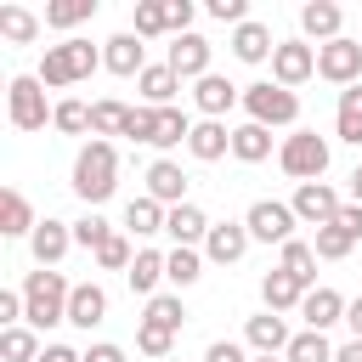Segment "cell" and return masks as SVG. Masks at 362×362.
Returning <instances> with one entry per match:
<instances>
[{
	"label": "cell",
	"mask_w": 362,
	"mask_h": 362,
	"mask_svg": "<svg viewBox=\"0 0 362 362\" xmlns=\"http://www.w3.org/2000/svg\"><path fill=\"white\" fill-rule=\"evenodd\" d=\"M147 198H158L164 209L187 204V175H181V164H170V158L147 164Z\"/></svg>",
	"instance_id": "9a60e30c"
},
{
	"label": "cell",
	"mask_w": 362,
	"mask_h": 362,
	"mask_svg": "<svg viewBox=\"0 0 362 362\" xmlns=\"http://www.w3.org/2000/svg\"><path fill=\"white\" fill-rule=\"evenodd\" d=\"M107 238H113V226H107L102 215H85V221L74 226V243H85V249H102Z\"/></svg>",
	"instance_id": "f6af8a7d"
},
{
	"label": "cell",
	"mask_w": 362,
	"mask_h": 362,
	"mask_svg": "<svg viewBox=\"0 0 362 362\" xmlns=\"http://www.w3.org/2000/svg\"><path fill=\"white\" fill-rule=\"evenodd\" d=\"M0 34H6L11 45H34V40H40V17H34L28 6H0Z\"/></svg>",
	"instance_id": "4dcf8cb0"
},
{
	"label": "cell",
	"mask_w": 362,
	"mask_h": 362,
	"mask_svg": "<svg viewBox=\"0 0 362 362\" xmlns=\"http://www.w3.org/2000/svg\"><path fill=\"white\" fill-rule=\"evenodd\" d=\"M339 23H345V11H339L334 0H311V6L300 11V28H305L311 40H322V45L339 40Z\"/></svg>",
	"instance_id": "603a6c76"
},
{
	"label": "cell",
	"mask_w": 362,
	"mask_h": 362,
	"mask_svg": "<svg viewBox=\"0 0 362 362\" xmlns=\"http://www.w3.org/2000/svg\"><path fill=\"white\" fill-rule=\"evenodd\" d=\"M141 322H158V328H181V322H187V305H181V294H153Z\"/></svg>",
	"instance_id": "ab89813d"
},
{
	"label": "cell",
	"mask_w": 362,
	"mask_h": 362,
	"mask_svg": "<svg viewBox=\"0 0 362 362\" xmlns=\"http://www.w3.org/2000/svg\"><path fill=\"white\" fill-rule=\"evenodd\" d=\"M85 362H124V351H119V345H90Z\"/></svg>",
	"instance_id": "816d5d0a"
},
{
	"label": "cell",
	"mask_w": 362,
	"mask_h": 362,
	"mask_svg": "<svg viewBox=\"0 0 362 362\" xmlns=\"http://www.w3.org/2000/svg\"><path fill=\"white\" fill-rule=\"evenodd\" d=\"M192 102L204 107V119H221V113L238 102V85H232V79H221V74H204V79H198V90H192Z\"/></svg>",
	"instance_id": "d4e9b609"
},
{
	"label": "cell",
	"mask_w": 362,
	"mask_h": 362,
	"mask_svg": "<svg viewBox=\"0 0 362 362\" xmlns=\"http://www.w3.org/2000/svg\"><path fill=\"white\" fill-rule=\"evenodd\" d=\"M243 107H249V124H294L300 119V96L294 90H283L277 79H266V85H249L243 90Z\"/></svg>",
	"instance_id": "277c9868"
},
{
	"label": "cell",
	"mask_w": 362,
	"mask_h": 362,
	"mask_svg": "<svg viewBox=\"0 0 362 362\" xmlns=\"http://www.w3.org/2000/svg\"><path fill=\"white\" fill-rule=\"evenodd\" d=\"M334 226H339L345 238H362V204H345V209L334 215Z\"/></svg>",
	"instance_id": "c3c4849f"
},
{
	"label": "cell",
	"mask_w": 362,
	"mask_h": 362,
	"mask_svg": "<svg viewBox=\"0 0 362 362\" xmlns=\"http://www.w3.org/2000/svg\"><path fill=\"white\" fill-rule=\"evenodd\" d=\"M277 266H283V272H294V277H300V283L311 288V277H317V249H311V243H300V238H288V243H283V260H277Z\"/></svg>",
	"instance_id": "d590c367"
},
{
	"label": "cell",
	"mask_w": 362,
	"mask_h": 362,
	"mask_svg": "<svg viewBox=\"0 0 362 362\" xmlns=\"http://www.w3.org/2000/svg\"><path fill=\"white\" fill-rule=\"evenodd\" d=\"M232 51H238V62H266L277 45H272V28H266V23H238Z\"/></svg>",
	"instance_id": "484cf974"
},
{
	"label": "cell",
	"mask_w": 362,
	"mask_h": 362,
	"mask_svg": "<svg viewBox=\"0 0 362 362\" xmlns=\"http://www.w3.org/2000/svg\"><path fill=\"white\" fill-rule=\"evenodd\" d=\"M124 277H130V288H136V294H147V300H153V294H158V283H164L170 272H164V255H158V249H141V255L130 260V272H124Z\"/></svg>",
	"instance_id": "4316f807"
},
{
	"label": "cell",
	"mask_w": 362,
	"mask_h": 362,
	"mask_svg": "<svg viewBox=\"0 0 362 362\" xmlns=\"http://www.w3.org/2000/svg\"><path fill=\"white\" fill-rule=\"evenodd\" d=\"M334 362H362V339H345V345L334 351Z\"/></svg>",
	"instance_id": "db71d44e"
},
{
	"label": "cell",
	"mask_w": 362,
	"mask_h": 362,
	"mask_svg": "<svg viewBox=\"0 0 362 362\" xmlns=\"http://www.w3.org/2000/svg\"><path fill=\"white\" fill-rule=\"evenodd\" d=\"M6 119L17 124V130H45V85H40V74H17L11 85H6Z\"/></svg>",
	"instance_id": "5b68a950"
},
{
	"label": "cell",
	"mask_w": 362,
	"mask_h": 362,
	"mask_svg": "<svg viewBox=\"0 0 362 362\" xmlns=\"http://www.w3.org/2000/svg\"><path fill=\"white\" fill-rule=\"evenodd\" d=\"M272 74H277L283 90H294V85H305V79L317 74V51H311L305 40H283V45L272 51Z\"/></svg>",
	"instance_id": "30bf717a"
},
{
	"label": "cell",
	"mask_w": 362,
	"mask_h": 362,
	"mask_svg": "<svg viewBox=\"0 0 362 362\" xmlns=\"http://www.w3.org/2000/svg\"><path fill=\"white\" fill-rule=\"evenodd\" d=\"M136 351H147V356H158V362H170V351H175V328H158V322H141V328H136Z\"/></svg>",
	"instance_id": "60d3db41"
},
{
	"label": "cell",
	"mask_w": 362,
	"mask_h": 362,
	"mask_svg": "<svg viewBox=\"0 0 362 362\" xmlns=\"http://www.w3.org/2000/svg\"><path fill=\"white\" fill-rule=\"evenodd\" d=\"M283 362H334V345H328V334L305 328V334H294V339H288Z\"/></svg>",
	"instance_id": "836d02e7"
},
{
	"label": "cell",
	"mask_w": 362,
	"mask_h": 362,
	"mask_svg": "<svg viewBox=\"0 0 362 362\" xmlns=\"http://www.w3.org/2000/svg\"><path fill=\"white\" fill-rule=\"evenodd\" d=\"M40 362H85V356H79L74 345H45V351H40Z\"/></svg>",
	"instance_id": "f907efd6"
},
{
	"label": "cell",
	"mask_w": 362,
	"mask_h": 362,
	"mask_svg": "<svg viewBox=\"0 0 362 362\" xmlns=\"http://www.w3.org/2000/svg\"><path fill=\"white\" fill-rule=\"evenodd\" d=\"M351 243H356V238H345V232L328 221V226H317V243H311V249H317V260H345Z\"/></svg>",
	"instance_id": "7bdbcfd3"
},
{
	"label": "cell",
	"mask_w": 362,
	"mask_h": 362,
	"mask_svg": "<svg viewBox=\"0 0 362 362\" xmlns=\"http://www.w3.org/2000/svg\"><path fill=\"white\" fill-rule=\"evenodd\" d=\"M164 221H170V209H164L158 198H130V209H124V226H130L136 238H153V232H164Z\"/></svg>",
	"instance_id": "f546056e"
},
{
	"label": "cell",
	"mask_w": 362,
	"mask_h": 362,
	"mask_svg": "<svg viewBox=\"0 0 362 362\" xmlns=\"http://www.w3.org/2000/svg\"><path fill=\"white\" fill-rule=\"evenodd\" d=\"M130 113H136V107H124L119 96H102V102H90V136H124Z\"/></svg>",
	"instance_id": "f1b7e54d"
},
{
	"label": "cell",
	"mask_w": 362,
	"mask_h": 362,
	"mask_svg": "<svg viewBox=\"0 0 362 362\" xmlns=\"http://www.w3.org/2000/svg\"><path fill=\"white\" fill-rule=\"evenodd\" d=\"M102 62H107L113 74H124V79H130V74L141 79V68H147V62H141V40H136V34H113V40L102 45Z\"/></svg>",
	"instance_id": "cb8c5ba5"
},
{
	"label": "cell",
	"mask_w": 362,
	"mask_h": 362,
	"mask_svg": "<svg viewBox=\"0 0 362 362\" xmlns=\"http://www.w3.org/2000/svg\"><path fill=\"white\" fill-rule=\"evenodd\" d=\"M300 317H305V328H317V334H328L334 322H345V300H339L334 288H311V294L300 300Z\"/></svg>",
	"instance_id": "d6986e66"
},
{
	"label": "cell",
	"mask_w": 362,
	"mask_h": 362,
	"mask_svg": "<svg viewBox=\"0 0 362 362\" xmlns=\"http://www.w3.org/2000/svg\"><path fill=\"white\" fill-rule=\"evenodd\" d=\"M294 204H277V198H260V204H249V215H243V226H249V238H260V243H288L294 238Z\"/></svg>",
	"instance_id": "9c48e42d"
},
{
	"label": "cell",
	"mask_w": 362,
	"mask_h": 362,
	"mask_svg": "<svg viewBox=\"0 0 362 362\" xmlns=\"http://www.w3.org/2000/svg\"><path fill=\"white\" fill-rule=\"evenodd\" d=\"M277 164L305 187V181H317L322 170H328V141L317 136V130H294L288 141H283V153H277Z\"/></svg>",
	"instance_id": "8992f818"
},
{
	"label": "cell",
	"mask_w": 362,
	"mask_h": 362,
	"mask_svg": "<svg viewBox=\"0 0 362 362\" xmlns=\"http://www.w3.org/2000/svg\"><path fill=\"white\" fill-rule=\"evenodd\" d=\"M243 249H249V226H243V221H221V226H209V238H204V255H209L215 266L243 260Z\"/></svg>",
	"instance_id": "4fadbf2b"
},
{
	"label": "cell",
	"mask_w": 362,
	"mask_h": 362,
	"mask_svg": "<svg viewBox=\"0 0 362 362\" xmlns=\"http://www.w3.org/2000/svg\"><path fill=\"white\" fill-rule=\"evenodd\" d=\"M317 74L328 79V85H362V45L356 40H328V45H317Z\"/></svg>",
	"instance_id": "ba28073f"
},
{
	"label": "cell",
	"mask_w": 362,
	"mask_h": 362,
	"mask_svg": "<svg viewBox=\"0 0 362 362\" xmlns=\"http://www.w3.org/2000/svg\"><path fill=\"white\" fill-rule=\"evenodd\" d=\"M68 243H74V226H68V221H40L34 238H28V249H34V260H40L45 272L68 255Z\"/></svg>",
	"instance_id": "2e32d148"
},
{
	"label": "cell",
	"mask_w": 362,
	"mask_h": 362,
	"mask_svg": "<svg viewBox=\"0 0 362 362\" xmlns=\"http://www.w3.org/2000/svg\"><path fill=\"white\" fill-rule=\"evenodd\" d=\"M113 187H119V153H113V141L90 136V141L79 147V158H74V192H79L85 204H107Z\"/></svg>",
	"instance_id": "6da1fadb"
},
{
	"label": "cell",
	"mask_w": 362,
	"mask_h": 362,
	"mask_svg": "<svg viewBox=\"0 0 362 362\" xmlns=\"http://www.w3.org/2000/svg\"><path fill=\"white\" fill-rule=\"evenodd\" d=\"M51 124H57V130H68V136H85V130H90V107L68 96V102H57V107H51Z\"/></svg>",
	"instance_id": "b9f144b4"
},
{
	"label": "cell",
	"mask_w": 362,
	"mask_h": 362,
	"mask_svg": "<svg viewBox=\"0 0 362 362\" xmlns=\"http://www.w3.org/2000/svg\"><path fill=\"white\" fill-rule=\"evenodd\" d=\"M192 136V119L181 107H158V124H153V147H175Z\"/></svg>",
	"instance_id": "e575fe53"
},
{
	"label": "cell",
	"mask_w": 362,
	"mask_h": 362,
	"mask_svg": "<svg viewBox=\"0 0 362 362\" xmlns=\"http://www.w3.org/2000/svg\"><path fill=\"white\" fill-rule=\"evenodd\" d=\"M305 294H311V288H305L294 272H283V266H272V272L260 277V300H266V311H300Z\"/></svg>",
	"instance_id": "7c38bea8"
},
{
	"label": "cell",
	"mask_w": 362,
	"mask_h": 362,
	"mask_svg": "<svg viewBox=\"0 0 362 362\" xmlns=\"http://www.w3.org/2000/svg\"><path fill=\"white\" fill-rule=\"evenodd\" d=\"M34 226H40V221H34L28 198H23L17 187H6V192H0V232H6V238H34Z\"/></svg>",
	"instance_id": "44dd1931"
},
{
	"label": "cell",
	"mask_w": 362,
	"mask_h": 362,
	"mask_svg": "<svg viewBox=\"0 0 362 362\" xmlns=\"http://www.w3.org/2000/svg\"><path fill=\"white\" fill-rule=\"evenodd\" d=\"M351 204H362V164L351 170Z\"/></svg>",
	"instance_id": "11a10c76"
},
{
	"label": "cell",
	"mask_w": 362,
	"mask_h": 362,
	"mask_svg": "<svg viewBox=\"0 0 362 362\" xmlns=\"http://www.w3.org/2000/svg\"><path fill=\"white\" fill-rule=\"evenodd\" d=\"M107 317V294L96 288V283H74V294H68V322L74 328H96Z\"/></svg>",
	"instance_id": "ffe728a7"
},
{
	"label": "cell",
	"mask_w": 362,
	"mask_h": 362,
	"mask_svg": "<svg viewBox=\"0 0 362 362\" xmlns=\"http://www.w3.org/2000/svg\"><path fill=\"white\" fill-rule=\"evenodd\" d=\"M266 153H272V130H266V124H238V130H232V158L260 164Z\"/></svg>",
	"instance_id": "1f68e13d"
},
{
	"label": "cell",
	"mask_w": 362,
	"mask_h": 362,
	"mask_svg": "<svg viewBox=\"0 0 362 362\" xmlns=\"http://www.w3.org/2000/svg\"><path fill=\"white\" fill-rule=\"evenodd\" d=\"M255 362H277V356H255Z\"/></svg>",
	"instance_id": "9f6ffc18"
},
{
	"label": "cell",
	"mask_w": 362,
	"mask_h": 362,
	"mask_svg": "<svg viewBox=\"0 0 362 362\" xmlns=\"http://www.w3.org/2000/svg\"><path fill=\"white\" fill-rule=\"evenodd\" d=\"M170 68H175L181 79H204V74H209V40H204V34H175Z\"/></svg>",
	"instance_id": "5bb4252c"
},
{
	"label": "cell",
	"mask_w": 362,
	"mask_h": 362,
	"mask_svg": "<svg viewBox=\"0 0 362 362\" xmlns=\"http://www.w3.org/2000/svg\"><path fill=\"white\" fill-rule=\"evenodd\" d=\"M96 62H102V51H96L90 40H62V45H45L40 85H51V90L79 85V79H90V74H96Z\"/></svg>",
	"instance_id": "3957f363"
},
{
	"label": "cell",
	"mask_w": 362,
	"mask_h": 362,
	"mask_svg": "<svg viewBox=\"0 0 362 362\" xmlns=\"http://www.w3.org/2000/svg\"><path fill=\"white\" fill-rule=\"evenodd\" d=\"M68 294H74V283L62 277V272H28L23 277V305H28V328H51V322H68Z\"/></svg>",
	"instance_id": "7a4b0ae2"
},
{
	"label": "cell",
	"mask_w": 362,
	"mask_h": 362,
	"mask_svg": "<svg viewBox=\"0 0 362 362\" xmlns=\"http://www.w3.org/2000/svg\"><path fill=\"white\" fill-rule=\"evenodd\" d=\"M339 209H345V204H339V192H334L328 181H305V187H294V215H300V221L328 226Z\"/></svg>",
	"instance_id": "8fae6325"
},
{
	"label": "cell",
	"mask_w": 362,
	"mask_h": 362,
	"mask_svg": "<svg viewBox=\"0 0 362 362\" xmlns=\"http://www.w3.org/2000/svg\"><path fill=\"white\" fill-rule=\"evenodd\" d=\"M209 17L215 23H249V6L243 0H209Z\"/></svg>",
	"instance_id": "7dc6e473"
},
{
	"label": "cell",
	"mask_w": 362,
	"mask_h": 362,
	"mask_svg": "<svg viewBox=\"0 0 362 362\" xmlns=\"http://www.w3.org/2000/svg\"><path fill=\"white\" fill-rule=\"evenodd\" d=\"M130 260H136V255H130V238H124V232H113V238L96 249V266H102V272H130Z\"/></svg>",
	"instance_id": "ee69618b"
},
{
	"label": "cell",
	"mask_w": 362,
	"mask_h": 362,
	"mask_svg": "<svg viewBox=\"0 0 362 362\" xmlns=\"http://www.w3.org/2000/svg\"><path fill=\"white\" fill-rule=\"evenodd\" d=\"M85 17H96V0H57V6H45V28H74Z\"/></svg>",
	"instance_id": "f35d334b"
},
{
	"label": "cell",
	"mask_w": 362,
	"mask_h": 362,
	"mask_svg": "<svg viewBox=\"0 0 362 362\" xmlns=\"http://www.w3.org/2000/svg\"><path fill=\"white\" fill-rule=\"evenodd\" d=\"M153 124H158V107H136L130 124H124V136L130 141H153Z\"/></svg>",
	"instance_id": "bcb514c9"
},
{
	"label": "cell",
	"mask_w": 362,
	"mask_h": 362,
	"mask_svg": "<svg viewBox=\"0 0 362 362\" xmlns=\"http://www.w3.org/2000/svg\"><path fill=\"white\" fill-rule=\"evenodd\" d=\"M192 0H136V40L153 34H192Z\"/></svg>",
	"instance_id": "52a82bcc"
},
{
	"label": "cell",
	"mask_w": 362,
	"mask_h": 362,
	"mask_svg": "<svg viewBox=\"0 0 362 362\" xmlns=\"http://www.w3.org/2000/svg\"><path fill=\"white\" fill-rule=\"evenodd\" d=\"M40 351H45V345L34 339V328H6V334H0V356H6V362H40Z\"/></svg>",
	"instance_id": "8d00e7d4"
},
{
	"label": "cell",
	"mask_w": 362,
	"mask_h": 362,
	"mask_svg": "<svg viewBox=\"0 0 362 362\" xmlns=\"http://www.w3.org/2000/svg\"><path fill=\"white\" fill-rule=\"evenodd\" d=\"M345 322H351V339H362V294L345 305Z\"/></svg>",
	"instance_id": "f5cc1de1"
},
{
	"label": "cell",
	"mask_w": 362,
	"mask_h": 362,
	"mask_svg": "<svg viewBox=\"0 0 362 362\" xmlns=\"http://www.w3.org/2000/svg\"><path fill=\"white\" fill-rule=\"evenodd\" d=\"M164 232L175 238V249H192L198 238H209V221H204V209H198V204H175V209H170V221H164Z\"/></svg>",
	"instance_id": "7402d4cb"
},
{
	"label": "cell",
	"mask_w": 362,
	"mask_h": 362,
	"mask_svg": "<svg viewBox=\"0 0 362 362\" xmlns=\"http://www.w3.org/2000/svg\"><path fill=\"white\" fill-rule=\"evenodd\" d=\"M339 141H356L362 147V85H345L339 90V119H334Z\"/></svg>",
	"instance_id": "d6a6232c"
},
{
	"label": "cell",
	"mask_w": 362,
	"mask_h": 362,
	"mask_svg": "<svg viewBox=\"0 0 362 362\" xmlns=\"http://www.w3.org/2000/svg\"><path fill=\"white\" fill-rule=\"evenodd\" d=\"M164 272H170L175 288H187V283L204 277V260H198V249H170V255H164Z\"/></svg>",
	"instance_id": "74e56055"
},
{
	"label": "cell",
	"mask_w": 362,
	"mask_h": 362,
	"mask_svg": "<svg viewBox=\"0 0 362 362\" xmlns=\"http://www.w3.org/2000/svg\"><path fill=\"white\" fill-rule=\"evenodd\" d=\"M204 362H249V356H243V345H232V339H215V345L204 351Z\"/></svg>",
	"instance_id": "681fc988"
},
{
	"label": "cell",
	"mask_w": 362,
	"mask_h": 362,
	"mask_svg": "<svg viewBox=\"0 0 362 362\" xmlns=\"http://www.w3.org/2000/svg\"><path fill=\"white\" fill-rule=\"evenodd\" d=\"M243 339L260 351V356H277V351H288V322L277 317V311H260V317H249V328H243Z\"/></svg>",
	"instance_id": "e0dca14e"
},
{
	"label": "cell",
	"mask_w": 362,
	"mask_h": 362,
	"mask_svg": "<svg viewBox=\"0 0 362 362\" xmlns=\"http://www.w3.org/2000/svg\"><path fill=\"white\" fill-rule=\"evenodd\" d=\"M136 85H141V96H147L153 107H170V96L181 90V74H175L170 62H158V68H141V79H136Z\"/></svg>",
	"instance_id": "83f0119b"
},
{
	"label": "cell",
	"mask_w": 362,
	"mask_h": 362,
	"mask_svg": "<svg viewBox=\"0 0 362 362\" xmlns=\"http://www.w3.org/2000/svg\"><path fill=\"white\" fill-rule=\"evenodd\" d=\"M187 153H192V158H204V164H215L221 153H232V130H226L221 119H198V124H192V136H187Z\"/></svg>",
	"instance_id": "ac0fdd59"
}]
</instances>
